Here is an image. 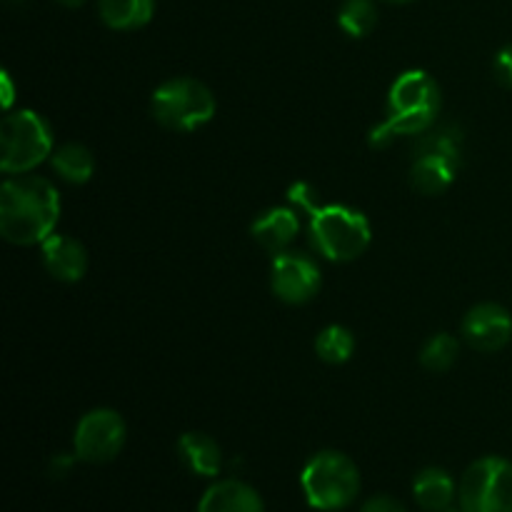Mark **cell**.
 <instances>
[{"mask_svg":"<svg viewBox=\"0 0 512 512\" xmlns=\"http://www.w3.org/2000/svg\"><path fill=\"white\" fill-rule=\"evenodd\" d=\"M463 165V130L455 125L425 130L415 138L410 185L420 195H443Z\"/></svg>","mask_w":512,"mask_h":512,"instance_id":"cell-5","label":"cell"},{"mask_svg":"<svg viewBox=\"0 0 512 512\" xmlns=\"http://www.w3.org/2000/svg\"><path fill=\"white\" fill-rule=\"evenodd\" d=\"M178 458L198 478H218L223 470V450L208 433L190 430L178 438Z\"/></svg>","mask_w":512,"mask_h":512,"instance_id":"cell-15","label":"cell"},{"mask_svg":"<svg viewBox=\"0 0 512 512\" xmlns=\"http://www.w3.org/2000/svg\"><path fill=\"white\" fill-rule=\"evenodd\" d=\"M198 512H265V503L253 485L228 478L205 490Z\"/></svg>","mask_w":512,"mask_h":512,"instance_id":"cell-14","label":"cell"},{"mask_svg":"<svg viewBox=\"0 0 512 512\" xmlns=\"http://www.w3.org/2000/svg\"><path fill=\"white\" fill-rule=\"evenodd\" d=\"M60 193L40 175H5L0 185V235L10 245H43L60 220Z\"/></svg>","mask_w":512,"mask_h":512,"instance_id":"cell-1","label":"cell"},{"mask_svg":"<svg viewBox=\"0 0 512 512\" xmlns=\"http://www.w3.org/2000/svg\"><path fill=\"white\" fill-rule=\"evenodd\" d=\"M493 75L503 88L512 90V43L500 48L493 60Z\"/></svg>","mask_w":512,"mask_h":512,"instance_id":"cell-23","label":"cell"},{"mask_svg":"<svg viewBox=\"0 0 512 512\" xmlns=\"http://www.w3.org/2000/svg\"><path fill=\"white\" fill-rule=\"evenodd\" d=\"M55 3L65 5V8H80V5H85V0H55Z\"/></svg>","mask_w":512,"mask_h":512,"instance_id":"cell-25","label":"cell"},{"mask_svg":"<svg viewBox=\"0 0 512 512\" xmlns=\"http://www.w3.org/2000/svg\"><path fill=\"white\" fill-rule=\"evenodd\" d=\"M300 233V213L293 205H275L263 210L250 225V235L260 248L278 255L295 243Z\"/></svg>","mask_w":512,"mask_h":512,"instance_id":"cell-13","label":"cell"},{"mask_svg":"<svg viewBox=\"0 0 512 512\" xmlns=\"http://www.w3.org/2000/svg\"><path fill=\"white\" fill-rule=\"evenodd\" d=\"M383 3H390V5H405V3H413V0H383Z\"/></svg>","mask_w":512,"mask_h":512,"instance_id":"cell-26","label":"cell"},{"mask_svg":"<svg viewBox=\"0 0 512 512\" xmlns=\"http://www.w3.org/2000/svg\"><path fill=\"white\" fill-rule=\"evenodd\" d=\"M323 288V273L313 255L283 250L270 265V290L285 305H305Z\"/></svg>","mask_w":512,"mask_h":512,"instance_id":"cell-10","label":"cell"},{"mask_svg":"<svg viewBox=\"0 0 512 512\" xmlns=\"http://www.w3.org/2000/svg\"><path fill=\"white\" fill-rule=\"evenodd\" d=\"M98 13L110 30L130 33L153 20L155 0H98Z\"/></svg>","mask_w":512,"mask_h":512,"instance_id":"cell-17","label":"cell"},{"mask_svg":"<svg viewBox=\"0 0 512 512\" xmlns=\"http://www.w3.org/2000/svg\"><path fill=\"white\" fill-rule=\"evenodd\" d=\"M125 438H128V425L118 410L93 408L75 425L73 453L83 463H110L123 453Z\"/></svg>","mask_w":512,"mask_h":512,"instance_id":"cell-9","label":"cell"},{"mask_svg":"<svg viewBox=\"0 0 512 512\" xmlns=\"http://www.w3.org/2000/svg\"><path fill=\"white\" fill-rule=\"evenodd\" d=\"M438 512H463V508H453V505H450V508H445V510H438Z\"/></svg>","mask_w":512,"mask_h":512,"instance_id":"cell-27","label":"cell"},{"mask_svg":"<svg viewBox=\"0 0 512 512\" xmlns=\"http://www.w3.org/2000/svg\"><path fill=\"white\" fill-rule=\"evenodd\" d=\"M55 150L53 128L40 113L18 108L0 123V173H33Z\"/></svg>","mask_w":512,"mask_h":512,"instance_id":"cell-7","label":"cell"},{"mask_svg":"<svg viewBox=\"0 0 512 512\" xmlns=\"http://www.w3.org/2000/svg\"><path fill=\"white\" fill-rule=\"evenodd\" d=\"M300 488L310 508L338 512L358 500L363 478L350 455L340 450H320L310 455L300 473Z\"/></svg>","mask_w":512,"mask_h":512,"instance_id":"cell-3","label":"cell"},{"mask_svg":"<svg viewBox=\"0 0 512 512\" xmlns=\"http://www.w3.org/2000/svg\"><path fill=\"white\" fill-rule=\"evenodd\" d=\"M338 25L348 38H368L378 25L375 0H343L338 10Z\"/></svg>","mask_w":512,"mask_h":512,"instance_id":"cell-20","label":"cell"},{"mask_svg":"<svg viewBox=\"0 0 512 512\" xmlns=\"http://www.w3.org/2000/svg\"><path fill=\"white\" fill-rule=\"evenodd\" d=\"M10 3H20V0H10Z\"/></svg>","mask_w":512,"mask_h":512,"instance_id":"cell-28","label":"cell"},{"mask_svg":"<svg viewBox=\"0 0 512 512\" xmlns=\"http://www.w3.org/2000/svg\"><path fill=\"white\" fill-rule=\"evenodd\" d=\"M413 498L425 512L445 510L458 498V483L445 468L430 465V468H423L415 475Z\"/></svg>","mask_w":512,"mask_h":512,"instance_id":"cell-16","label":"cell"},{"mask_svg":"<svg viewBox=\"0 0 512 512\" xmlns=\"http://www.w3.org/2000/svg\"><path fill=\"white\" fill-rule=\"evenodd\" d=\"M443 93L438 80L425 70H405L395 78L388 93L385 120L370 130V148H390L403 135H423L438 120Z\"/></svg>","mask_w":512,"mask_h":512,"instance_id":"cell-2","label":"cell"},{"mask_svg":"<svg viewBox=\"0 0 512 512\" xmlns=\"http://www.w3.org/2000/svg\"><path fill=\"white\" fill-rule=\"evenodd\" d=\"M50 165H53L55 175L70 185H85L95 173V155L88 145L70 143L58 145L50 155Z\"/></svg>","mask_w":512,"mask_h":512,"instance_id":"cell-18","label":"cell"},{"mask_svg":"<svg viewBox=\"0 0 512 512\" xmlns=\"http://www.w3.org/2000/svg\"><path fill=\"white\" fill-rule=\"evenodd\" d=\"M463 512H512V460L485 455L465 468L458 483Z\"/></svg>","mask_w":512,"mask_h":512,"instance_id":"cell-8","label":"cell"},{"mask_svg":"<svg viewBox=\"0 0 512 512\" xmlns=\"http://www.w3.org/2000/svg\"><path fill=\"white\" fill-rule=\"evenodd\" d=\"M360 512H408L403 500L393 498V495H373L363 503Z\"/></svg>","mask_w":512,"mask_h":512,"instance_id":"cell-24","label":"cell"},{"mask_svg":"<svg viewBox=\"0 0 512 512\" xmlns=\"http://www.w3.org/2000/svg\"><path fill=\"white\" fill-rule=\"evenodd\" d=\"M40 260L50 278L60 280V283H80L88 273V250L73 235H50L40 245Z\"/></svg>","mask_w":512,"mask_h":512,"instance_id":"cell-12","label":"cell"},{"mask_svg":"<svg viewBox=\"0 0 512 512\" xmlns=\"http://www.w3.org/2000/svg\"><path fill=\"white\" fill-rule=\"evenodd\" d=\"M460 335L478 353H500L512 340V315L500 303H478L465 313Z\"/></svg>","mask_w":512,"mask_h":512,"instance_id":"cell-11","label":"cell"},{"mask_svg":"<svg viewBox=\"0 0 512 512\" xmlns=\"http://www.w3.org/2000/svg\"><path fill=\"white\" fill-rule=\"evenodd\" d=\"M218 100L213 90L198 78L178 75L153 90L150 113L160 128L170 133H195L215 118Z\"/></svg>","mask_w":512,"mask_h":512,"instance_id":"cell-6","label":"cell"},{"mask_svg":"<svg viewBox=\"0 0 512 512\" xmlns=\"http://www.w3.org/2000/svg\"><path fill=\"white\" fill-rule=\"evenodd\" d=\"M288 203L293 205L298 213H305V215H313L315 210L320 208V193L313 188L310 183H305V180H300V183H293L288 190Z\"/></svg>","mask_w":512,"mask_h":512,"instance_id":"cell-22","label":"cell"},{"mask_svg":"<svg viewBox=\"0 0 512 512\" xmlns=\"http://www.w3.org/2000/svg\"><path fill=\"white\" fill-rule=\"evenodd\" d=\"M418 358H420V365H423L428 373H435V375L448 373L460 358V340L450 333H435L433 338L425 340Z\"/></svg>","mask_w":512,"mask_h":512,"instance_id":"cell-21","label":"cell"},{"mask_svg":"<svg viewBox=\"0 0 512 512\" xmlns=\"http://www.w3.org/2000/svg\"><path fill=\"white\" fill-rule=\"evenodd\" d=\"M310 243L330 263H353L373 243V228L363 210L328 203L310 215Z\"/></svg>","mask_w":512,"mask_h":512,"instance_id":"cell-4","label":"cell"},{"mask_svg":"<svg viewBox=\"0 0 512 512\" xmlns=\"http://www.w3.org/2000/svg\"><path fill=\"white\" fill-rule=\"evenodd\" d=\"M355 335L353 330L345 325L333 323L325 325L318 335H315V355L328 365H345L355 353Z\"/></svg>","mask_w":512,"mask_h":512,"instance_id":"cell-19","label":"cell"}]
</instances>
